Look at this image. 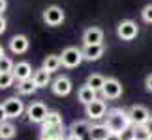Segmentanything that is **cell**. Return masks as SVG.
I'll return each mask as SVG.
<instances>
[{
    "label": "cell",
    "mask_w": 152,
    "mask_h": 140,
    "mask_svg": "<svg viewBox=\"0 0 152 140\" xmlns=\"http://www.w3.org/2000/svg\"><path fill=\"white\" fill-rule=\"evenodd\" d=\"M132 121L130 116H128V110L124 108H111L107 110V116H105V127L109 129V133H115V135H124V133L130 129Z\"/></svg>",
    "instance_id": "cell-1"
},
{
    "label": "cell",
    "mask_w": 152,
    "mask_h": 140,
    "mask_svg": "<svg viewBox=\"0 0 152 140\" xmlns=\"http://www.w3.org/2000/svg\"><path fill=\"white\" fill-rule=\"evenodd\" d=\"M60 60H62V66L64 67H77L81 62L85 60L83 58V49H77V47H68V49L62 51L60 54Z\"/></svg>",
    "instance_id": "cell-2"
},
{
    "label": "cell",
    "mask_w": 152,
    "mask_h": 140,
    "mask_svg": "<svg viewBox=\"0 0 152 140\" xmlns=\"http://www.w3.org/2000/svg\"><path fill=\"white\" fill-rule=\"evenodd\" d=\"M49 114V108L45 107L42 101H36L32 103L30 107L26 108V116H28V121H32V123H43L45 118H47Z\"/></svg>",
    "instance_id": "cell-3"
},
{
    "label": "cell",
    "mask_w": 152,
    "mask_h": 140,
    "mask_svg": "<svg viewBox=\"0 0 152 140\" xmlns=\"http://www.w3.org/2000/svg\"><path fill=\"white\" fill-rule=\"evenodd\" d=\"M85 112L88 116V120H102L105 118V114H107V105H105L103 99H94L92 103H88L85 107Z\"/></svg>",
    "instance_id": "cell-4"
},
{
    "label": "cell",
    "mask_w": 152,
    "mask_h": 140,
    "mask_svg": "<svg viewBox=\"0 0 152 140\" xmlns=\"http://www.w3.org/2000/svg\"><path fill=\"white\" fill-rule=\"evenodd\" d=\"M64 19H66L64 9L58 8V6H49V8L43 11V21H45V25H49V26H58V25H62Z\"/></svg>",
    "instance_id": "cell-5"
},
{
    "label": "cell",
    "mask_w": 152,
    "mask_h": 140,
    "mask_svg": "<svg viewBox=\"0 0 152 140\" xmlns=\"http://www.w3.org/2000/svg\"><path fill=\"white\" fill-rule=\"evenodd\" d=\"M2 107H4V112L8 118H19L25 112V105H23V101L19 97H8L2 103Z\"/></svg>",
    "instance_id": "cell-6"
},
{
    "label": "cell",
    "mask_w": 152,
    "mask_h": 140,
    "mask_svg": "<svg viewBox=\"0 0 152 140\" xmlns=\"http://www.w3.org/2000/svg\"><path fill=\"white\" fill-rule=\"evenodd\" d=\"M128 116H130V121L133 125H145L150 118V112L143 105H133V107L128 110Z\"/></svg>",
    "instance_id": "cell-7"
},
{
    "label": "cell",
    "mask_w": 152,
    "mask_h": 140,
    "mask_svg": "<svg viewBox=\"0 0 152 140\" xmlns=\"http://www.w3.org/2000/svg\"><path fill=\"white\" fill-rule=\"evenodd\" d=\"M116 34H118V38L124 39V41H132V39L137 38L139 28L133 21H122L120 25L116 26Z\"/></svg>",
    "instance_id": "cell-8"
},
{
    "label": "cell",
    "mask_w": 152,
    "mask_h": 140,
    "mask_svg": "<svg viewBox=\"0 0 152 140\" xmlns=\"http://www.w3.org/2000/svg\"><path fill=\"white\" fill-rule=\"evenodd\" d=\"M102 95H103V99H118L122 95V84L116 79H105Z\"/></svg>",
    "instance_id": "cell-9"
},
{
    "label": "cell",
    "mask_w": 152,
    "mask_h": 140,
    "mask_svg": "<svg viewBox=\"0 0 152 140\" xmlns=\"http://www.w3.org/2000/svg\"><path fill=\"white\" fill-rule=\"evenodd\" d=\"M90 123L88 121H85V120H81V121H73L72 127H69V135H73V136H77L79 140H92L90 138Z\"/></svg>",
    "instance_id": "cell-10"
},
{
    "label": "cell",
    "mask_w": 152,
    "mask_h": 140,
    "mask_svg": "<svg viewBox=\"0 0 152 140\" xmlns=\"http://www.w3.org/2000/svg\"><path fill=\"white\" fill-rule=\"evenodd\" d=\"M64 125H47L42 127L39 140H64Z\"/></svg>",
    "instance_id": "cell-11"
},
{
    "label": "cell",
    "mask_w": 152,
    "mask_h": 140,
    "mask_svg": "<svg viewBox=\"0 0 152 140\" xmlns=\"http://www.w3.org/2000/svg\"><path fill=\"white\" fill-rule=\"evenodd\" d=\"M51 90H53L55 95L64 97V95H68V93L72 92V80H69L68 77H56L51 82Z\"/></svg>",
    "instance_id": "cell-12"
},
{
    "label": "cell",
    "mask_w": 152,
    "mask_h": 140,
    "mask_svg": "<svg viewBox=\"0 0 152 140\" xmlns=\"http://www.w3.org/2000/svg\"><path fill=\"white\" fill-rule=\"evenodd\" d=\"M103 41V30L98 26H90L86 28L83 34V43L85 45H100Z\"/></svg>",
    "instance_id": "cell-13"
},
{
    "label": "cell",
    "mask_w": 152,
    "mask_h": 140,
    "mask_svg": "<svg viewBox=\"0 0 152 140\" xmlns=\"http://www.w3.org/2000/svg\"><path fill=\"white\" fill-rule=\"evenodd\" d=\"M13 77L15 80L19 82V80H26V79H32V66L28 62H17L15 66H13Z\"/></svg>",
    "instance_id": "cell-14"
},
{
    "label": "cell",
    "mask_w": 152,
    "mask_h": 140,
    "mask_svg": "<svg viewBox=\"0 0 152 140\" xmlns=\"http://www.w3.org/2000/svg\"><path fill=\"white\" fill-rule=\"evenodd\" d=\"M103 52H105L103 43H100V45H85L83 47V58H85V60H88V62L100 60V58L103 56Z\"/></svg>",
    "instance_id": "cell-15"
},
{
    "label": "cell",
    "mask_w": 152,
    "mask_h": 140,
    "mask_svg": "<svg viewBox=\"0 0 152 140\" xmlns=\"http://www.w3.org/2000/svg\"><path fill=\"white\" fill-rule=\"evenodd\" d=\"M10 49L11 52H15V54H23V52H26L28 49V38L19 34V36H13L10 39Z\"/></svg>",
    "instance_id": "cell-16"
},
{
    "label": "cell",
    "mask_w": 152,
    "mask_h": 140,
    "mask_svg": "<svg viewBox=\"0 0 152 140\" xmlns=\"http://www.w3.org/2000/svg\"><path fill=\"white\" fill-rule=\"evenodd\" d=\"M32 80L34 84H36V88H47V86L51 84V73L47 71V69H36L32 75Z\"/></svg>",
    "instance_id": "cell-17"
},
{
    "label": "cell",
    "mask_w": 152,
    "mask_h": 140,
    "mask_svg": "<svg viewBox=\"0 0 152 140\" xmlns=\"http://www.w3.org/2000/svg\"><path fill=\"white\" fill-rule=\"evenodd\" d=\"M96 93H98L96 90H92L88 84H85V86H81V88H79V92H77V97H79V101H81V103H83L85 107H86L88 103H92L94 99H98V95H96Z\"/></svg>",
    "instance_id": "cell-18"
},
{
    "label": "cell",
    "mask_w": 152,
    "mask_h": 140,
    "mask_svg": "<svg viewBox=\"0 0 152 140\" xmlns=\"http://www.w3.org/2000/svg\"><path fill=\"white\" fill-rule=\"evenodd\" d=\"M109 129L105 127V123H96L90 127V138L92 140H107Z\"/></svg>",
    "instance_id": "cell-19"
},
{
    "label": "cell",
    "mask_w": 152,
    "mask_h": 140,
    "mask_svg": "<svg viewBox=\"0 0 152 140\" xmlns=\"http://www.w3.org/2000/svg\"><path fill=\"white\" fill-rule=\"evenodd\" d=\"M62 66V60H60V56L58 54H49V56H45V60H43V69H47L49 73H53V71H56L58 67Z\"/></svg>",
    "instance_id": "cell-20"
},
{
    "label": "cell",
    "mask_w": 152,
    "mask_h": 140,
    "mask_svg": "<svg viewBox=\"0 0 152 140\" xmlns=\"http://www.w3.org/2000/svg\"><path fill=\"white\" fill-rule=\"evenodd\" d=\"M36 90H38V88H36V84H34L32 79L19 80V82H17V92H19L21 95H32Z\"/></svg>",
    "instance_id": "cell-21"
},
{
    "label": "cell",
    "mask_w": 152,
    "mask_h": 140,
    "mask_svg": "<svg viewBox=\"0 0 152 140\" xmlns=\"http://www.w3.org/2000/svg\"><path fill=\"white\" fill-rule=\"evenodd\" d=\"M15 133H17V129H15L13 123H10V121L0 123V140H10V138H13Z\"/></svg>",
    "instance_id": "cell-22"
},
{
    "label": "cell",
    "mask_w": 152,
    "mask_h": 140,
    "mask_svg": "<svg viewBox=\"0 0 152 140\" xmlns=\"http://www.w3.org/2000/svg\"><path fill=\"white\" fill-rule=\"evenodd\" d=\"M86 84H88L92 90L102 92L103 84H105V77H102V75H98V73H92V75H88V79H86Z\"/></svg>",
    "instance_id": "cell-23"
},
{
    "label": "cell",
    "mask_w": 152,
    "mask_h": 140,
    "mask_svg": "<svg viewBox=\"0 0 152 140\" xmlns=\"http://www.w3.org/2000/svg\"><path fill=\"white\" fill-rule=\"evenodd\" d=\"M132 140H150V133L145 125H135L132 131Z\"/></svg>",
    "instance_id": "cell-24"
},
{
    "label": "cell",
    "mask_w": 152,
    "mask_h": 140,
    "mask_svg": "<svg viewBox=\"0 0 152 140\" xmlns=\"http://www.w3.org/2000/svg\"><path fill=\"white\" fill-rule=\"evenodd\" d=\"M42 125L43 127H47V125H64V120H62L60 112H51V110H49L47 118H45V121H43Z\"/></svg>",
    "instance_id": "cell-25"
},
{
    "label": "cell",
    "mask_w": 152,
    "mask_h": 140,
    "mask_svg": "<svg viewBox=\"0 0 152 140\" xmlns=\"http://www.w3.org/2000/svg\"><path fill=\"white\" fill-rule=\"evenodd\" d=\"M13 80H15V77H13V73H0V88H10L11 84H13Z\"/></svg>",
    "instance_id": "cell-26"
},
{
    "label": "cell",
    "mask_w": 152,
    "mask_h": 140,
    "mask_svg": "<svg viewBox=\"0 0 152 140\" xmlns=\"http://www.w3.org/2000/svg\"><path fill=\"white\" fill-rule=\"evenodd\" d=\"M13 66H15V64L11 62L8 56L0 58V73H11V71H13Z\"/></svg>",
    "instance_id": "cell-27"
},
{
    "label": "cell",
    "mask_w": 152,
    "mask_h": 140,
    "mask_svg": "<svg viewBox=\"0 0 152 140\" xmlns=\"http://www.w3.org/2000/svg\"><path fill=\"white\" fill-rule=\"evenodd\" d=\"M141 15H143V21L152 22V4L145 6V8H143V11H141Z\"/></svg>",
    "instance_id": "cell-28"
},
{
    "label": "cell",
    "mask_w": 152,
    "mask_h": 140,
    "mask_svg": "<svg viewBox=\"0 0 152 140\" xmlns=\"http://www.w3.org/2000/svg\"><path fill=\"white\" fill-rule=\"evenodd\" d=\"M145 86H147V90H148V92H152V73L148 75L147 79H145Z\"/></svg>",
    "instance_id": "cell-29"
},
{
    "label": "cell",
    "mask_w": 152,
    "mask_h": 140,
    "mask_svg": "<svg viewBox=\"0 0 152 140\" xmlns=\"http://www.w3.org/2000/svg\"><path fill=\"white\" fill-rule=\"evenodd\" d=\"M6 32V19H4V15H0V34H4Z\"/></svg>",
    "instance_id": "cell-30"
},
{
    "label": "cell",
    "mask_w": 152,
    "mask_h": 140,
    "mask_svg": "<svg viewBox=\"0 0 152 140\" xmlns=\"http://www.w3.org/2000/svg\"><path fill=\"white\" fill-rule=\"evenodd\" d=\"M107 140H124V136H122V135H115V133H109Z\"/></svg>",
    "instance_id": "cell-31"
},
{
    "label": "cell",
    "mask_w": 152,
    "mask_h": 140,
    "mask_svg": "<svg viewBox=\"0 0 152 140\" xmlns=\"http://www.w3.org/2000/svg\"><path fill=\"white\" fill-rule=\"evenodd\" d=\"M6 120H8V116H6V112H4V107L0 105V123H4Z\"/></svg>",
    "instance_id": "cell-32"
},
{
    "label": "cell",
    "mask_w": 152,
    "mask_h": 140,
    "mask_svg": "<svg viewBox=\"0 0 152 140\" xmlns=\"http://www.w3.org/2000/svg\"><path fill=\"white\" fill-rule=\"evenodd\" d=\"M145 127H147V131L150 133V136H152V116L148 118V121H147V123H145Z\"/></svg>",
    "instance_id": "cell-33"
},
{
    "label": "cell",
    "mask_w": 152,
    "mask_h": 140,
    "mask_svg": "<svg viewBox=\"0 0 152 140\" xmlns=\"http://www.w3.org/2000/svg\"><path fill=\"white\" fill-rule=\"evenodd\" d=\"M6 8H8V2H6V0H0V15L6 11Z\"/></svg>",
    "instance_id": "cell-34"
},
{
    "label": "cell",
    "mask_w": 152,
    "mask_h": 140,
    "mask_svg": "<svg viewBox=\"0 0 152 140\" xmlns=\"http://www.w3.org/2000/svg\"><path fill=\"white\" fill-rule=\"evenodd\" d=\"M64 140H79V138H77V136H73V135H68Z\"/></svg>",
    "instance_id": "cell-35"
},
{
    "label": "cell",
    "mask_w": 152,
    "mask_h": 140,
    "mask_svg": "<svg viewBox=\"0 0 152 140\" xmlns=\"http://www.w3.org/2000/svg\"><path fill=\"white\" fill-rule=\"evenodd\" d=\"M6 54H4V49H2V47H0V58H4Z\"/></svg>",
    "instance_id": "cell-36"
},
{
    "label": "cell",
    "mask_w": 152,
    "mask_h": 140,
    "mask_svg": "<svg viewBox=\"0 0 152 140\" xmlns=\"http://www.w3.org/2000/svg\"><path fill=\"white\" fill-rule=\"evenodd\" d=\"M150 140H152V136H150Z\"/></svg>",
    "instance_id": "cell-37"
}]
</instances>
